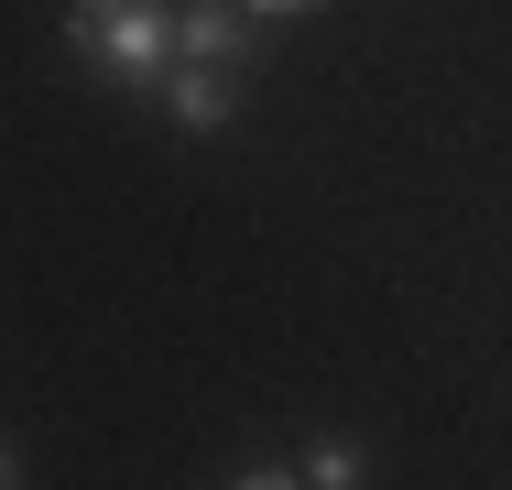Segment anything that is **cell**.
<instances>
[{"mask_svg": "<svg viewBox=\"0 0 512 490\" xmlns=\"http://www.w3.org/2000/svg\"><path fill=\"white\" fill-rule=\"evenodd\" d=\"M66 44H77V66H99L131 98H153L175 77V11L164 0H66Z\"/></svg>", "mask_w": 512, "mask_h": 490, "instance_id": "obj_1", "label": "cell"}, {"mask_svg": "<svg viewBox=\"0 0 512 490\" xmlns=\"http://www.w3.org/2000/svg\"><path fill=\"white\" fill-rule=\"evenodd\" d=\"M251 44H262V33H251L240 0H186V11H175V55H186V66H251Z\"/></svg>", "mask_w": 512, "mask_h": 490, "instance_id": "obj_2", "label": "cell"}, {"mask_svg": "<svg viewBox=\"0 0 512 490\" xmlns=\"http://www.w3.org/2000/svg\"><path fill=\"white\" fill-rule=\"evenodd\" d=\"M164 98H175V131H229V109H240V66H186L175 55V77H164Z\"/></svg>", "mask_w": 512, "mask_h": 490, "instance_id": "obj_3", "label": "cell"}, {"mask_svg": "<svg viewBox=\"0 0 512 490\" xmlns=\"http://www.w3.org/2000/svg\"><path fill=\"white\" fill-rule=\"evenodd\" d=\"M306 480H316V490H360L371 469H360V447H349V436H327V447H306Z\"/></svg>", "mask_w": 512, "mask_h": 490, "instance_id": "obj_4", "label": "cell"}, {"mask_svg": "<svg viewBox=\"0 0 512 490\" xmlns=\"http://www.w3.org/2000/svg\"><path fill=\"white\" fill-rule=\"evenodd\" d=\"M218 480H240V490H284V480H306V469H284V458H240V469H218Z\"/></svg>", "mask_w": 512, "mask_h": 490, "instance_id": "obj_5", "label": "cell"}, {"mask_svg": "<svg viewBox=\"0 0 512 490\" xmlns=\"http://www.w3.org/2000/svg\"><path fill=\"white\" fill-rule=\"evenodd\" d=\"M251 22H284V11H316V0H240Z\"/></svg>", "mask_w": 512, "mask_h": 490, "instance_id": "obj_6", "label": "cell"}, {"mask_svg": "<svg viewBox=\"0 0 512 490\" xmlns=\"http://www.w3.org/2000/svg\"><path fill=\"white\" fill-rule=\"evenodd\" d=\"M11 480H22V469H11V447H0V490H11Z\"/></svg>", "mask_w": 512, "mask_h": 490, "instance_id": "obj_7", "label": "cell"}]
</instances>
